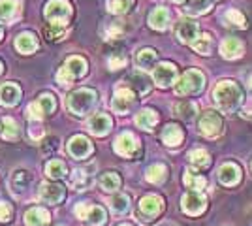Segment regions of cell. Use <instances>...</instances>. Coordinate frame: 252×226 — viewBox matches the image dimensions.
Instances as JSON below:
<instances>
[{
    "mask_svg": "<svg viewBox=\"0 0 252 226\" xmlns=\"http://www.w3.org/2000/svg\"><path fill=\"white\" fill-rule=\"evenodd\" d=\"M213 97H215V102L220 106L222 111H226V113L235 111L243 102V93L239 85L233 81H228V79H224L215 87Z\"/></svg>",
    "mask_w": 252,
    "mask_h": 226,
    "instance_id": "1",
    "label": "cell"
},
{
    "mask_svg": "<svg viewBox=\"0 0 252 226\" xmlns=\"http://www.w3.org/2000/svg\"><path fill=\"white\" fill-rule=\"evenodd\" d=\"M98 102V95L93 89H77L75 93H72L68 100H66V106L68 109L74 113V115H87L89 111H93Z\"/></svg>",
    "mask_w": 252,
    "mask_h": 226,
    "instance_id": "2",
    "label": "cell"
},
{
    "mask_svg": "<svg viewBox=\"0 0 252 226\" xmlns=\"http://www.w3.org/2000/svg\"><path fill=\"white\" fill-rule=\"evenodd\" d=\"M43 15L51 25L66 27L72 19V4L68 0H49L43 8Z\"/></svg>",
    "mask_w": 252,
    "mask_h": 226,
    "instance_id": "3",
    "label": "cell"
},
{
    "mask_svg": "<svg viewBox=\"0 0 252 226\" xmlns=\"http://www.w3.org/2000/svg\"><path fill=\"white\" fill-rule=\"evenodd\" d=\"M205 85V75L201 74L200 70H187L183 77L175 83V93L179 97H190V95H196L200 93Z\"/></svg>",
    "mask_w": 252,
    "mask_h": 226,
    "instance_id": "4",
    "label": "cell"
},
{
    "mask_svg": "<svg viewBox=\"0 0 252 226\" xmlns=\"http://www.w3.org/2000/svg\"><path fill=\"white\" fill-rule=\"evenodd\" d=\"M162 209H164V200L157 194H147V196H143L139 200V207H137L139 221L151 223L162 213Z\"/></svg>",
    "mask_w": 252,
    "mask_h": 226,
    "instance_id": "5",
    "label": "cell"
},
{
    "mask_svg": "<svg viewBox=\"0 0 252 226\" xmlns=\"http://www.w3.org/2000/svg\"><path fill=\"white\" fill-rule=\"evenodd\" d=\"M222 130H224V121L217 111H205L200 119V132L205 138H217L220 136Z\"/></svg>",
    "mask_w": 252,
    "mask_h": 226,
    "instance_id": "6",
    "label": "cell"
},
{
    "mask_svg": "<svg viewBox=\"0 0 252 226\" xmlns=\"http://www.w3.org/2000/svg\"><path fill=\"white\" fill-rule=\"evenodd\" d=\"M77 219H83L89 226H102L105 223V209L100 205L77 204L75 205Z\"/></svg>",
    "mask_w": 252,
    "mask_h": 226,
    "instance_id": "7",
    "label": "cell"
},
{
    "mask_svg": "<svg viewBox=\"0 0 252 226\" xmlns=\"http://www.w3.org/2000/svg\"><path fill=\"white\" fill-rule=\"evenodd\" d=\"M134 102H136V93L130 87H119L115 91V97L111 100V108L115 109L117 113L125 115L126 111L132 109Z\"/></svg>",
    "mask_w": 252,
    "mask_h": 226,
    "instance_id": "8",
    "label": "cell"
},
{
    "mask_svg": "<svg viewBox=\"0 0 252 226\" xmlns=\"http://www.w3.org/2000/svg\"><path fill=\"white\" fill-rule=\"evenodd\" d=\"M183 211L187 215H200L201 211L207 205V198L200 193V191H189L183 196Z\"/></svg>",
    "mask_w": 252,
    "mask_h": 226,
    "instance_id": "9",
    "label": "cell"
},
{
    "mask_svg": "<svg viewBox=\"0 0 252 226\" xmlns=\"http://www.w3.org/2000/svg\"><path fill=\"white\" fill-rule=\"evenodd\" d=\"M155 83L158 87H162V89H168L175 83V79H177V68L175 65H171V63H160V65L155 68Z\"/></svg>",
    "mask_w": 252,
    "mask_h": 226,
    "instance_id": "10",
    "label": "cell"
},
{
    "mask_svg": "<svg viewBox=\"0 0 252 226\" xmlns=\"http://www.w3.org/2000/svg\"><path fill=\"white\" fill-rule=\"evenodd\" d=\"M175 34H177L179 42L183 43H192L198 36H200V29H198V23L194 19H189V17H183L181 21L177 23V29H175Z\"/></svg>",
    "mask_w": 252,
    "mask_h": 226,
    "instance_id": "11",
    "label": "cell"
},
{
    "mask_svg": "<svg viewBox=\"0 0 252 226\" xmlns=\"http://www.w3.org/2000/svg\"><path fill=\"white\" fill-rule=\"evenodd\" d=\"M137 151H139V141L130 132L121 134L115 140V153L121 157H134V155H137Z\"/></svg>",
    "mask_w": 252,
    "mask_h": 226,
    "instance_id": "12",
    "label": "cell"
},
{
    "mask_svg": "<svg viewBox=\"0 0 252 226\" xmlns=\"http://www.w3.org/2000/svg\"><path fill=\"white\" fill-rule=\"evenodd\" d=\"M126 87H130L136 95L139 97H145L149 95V91H151V79H149L145 74H141V72H134V74H130L128 77L125 79Z\"/></svg>",
    "mask_w": 252,
    "mask_h": 226,
    "instance_id": "13",
    "label": "cell"
},
{
    "mask_svg": "<svg viewBox=\"0 0 252 226\" xmlns=\"http://www.w3.org/2000/svg\"><path fill=\"white\" fill-rule=\"evenodd\" d=\"M239 179H241V168L237 166V164H222L220 168H219V181L222 185H226V187H233V185L239 183Z\"/></svg>",
    "mask_w": 252,
    "mask_h": 226,
    "instance_id": "14",
    "label": "cell"
},
{
    "mask_svg": "<svg viewBox=\"0 0 252 226\" xmlns=\"http://www.w3.org/2000/svg\"><path fill=\"white\" fill-rule=\"evenodd\" d=\"M68 151L74 159H87L93 153V143L85 136H74L68 143Z\"/></svg>",
    "mask_w": 252,
    "mask_h": 226,
    "instance_id": "15",
    "label": "cell"
},
{
    "mask_svg": "<svg viewBox=\"0 0 252 226\" xmlns=\"http://www.w3.org/2000/svg\"><path fill=\"white\" fill-rule=\"evenodd\" d=\"M243 51H245V45L239 38H226L220 45V53L224 59H228V61H235V59H239L243 57Z\"/></svg>",
    "mask_w": 252,
    "mask_h": 226,
    "instance_id": "16",
    "label": "cell"
},
{
    "mask_svg": "<svg viewBox=\"0 0 252 226\" xmlns=\"http://www.w3.org/2000/svg\"><path fill=\"white\" fill-rule=\"evenodd\" d=\"M40 196H42V200L49 202V204H59V202H63V198L66 196V191H64L63 185L43 183L42 189H40Z\"/></svg>",
    "mask_w": 252,
    "mask_h": 226,
    "instance_id": "17",
    "label": "cell"
},
{
    "mask_svg": "<svg viewBox=\"0 0 252 226\" xmlns=\"http://www.w3.org/2000/svg\"><path fill=\"white\" fill-rule=\"evenodd\" d=\"M31 173L25 172V170H17V172L11 175V181H10V189L11 193L15 194V196H21L29 191V187H31Z\"/></svg>",
    "mask_w": 252,
    "mask_h": 226,
    "instance_id": "18",
    "label": "cell"
},
{
    "mask_svg": "<svg viewBox=\"0 0 252 226\" xmlns=\"http://www.w3.org/2000/svg\"><path fill=\"white\" fill-rule=\"evenodd\" d=\"M19 98H21V89L15 83H6V85L0 87V104L2 106L11 108L19 102Z\"/></svg>",
    "mask_w": 252,
    "mask_h": 226,
    "instance_id": "19",
    "label": "cell"
},
{
    "mask_svg": "<svg viewBox=\"0 0 252 226\" xmlns=\"http://www.w3.org/2000/svg\"><path fill=\"white\" fill-rule=\"evenodd\" d=\"M89 130L94 134V136H105L109 130H111V119L105 113H96L89 119Z\"/></svg>",
    "mask_w": 252,
    "mask_h": 226,
    "instance_id": "20",
    "label": "cell"
},
{
    "mask_svg": "<svg viewBox=\"0 0 252 226\" xmlns=\"http://www.w3.org/2000/svg\"><path fill=\"white\" fill-rule=\"evenodd\" d=\"M49 211L43 207H32L25 213V225L27 226H47L49 225Z\"/></svg>",
    "mask_w": 252,
    "mask_h": 226,
    "instance_id": "21",
    "label": "cell"
},
{
    "mask_svg": "<svg viewBox=\"0 0 252 226\" xmlns=\"http://www.w3.org/2000/svg\"><path fill=\"white\" fill-rule=\"evenodd\" d=\"M149 27L155 31H166L169 27V11L166 8H157L149 15Z\"/></svg>",
    "mask_w": 252,
    "mask_h": 226,
    "instance_id": "22",
    "label": "cell"
},
{
    "mask_svg": "<svg viewBox=\"0 0 252 226\" xmlns=\"http://www.w3.org/2000/svg\"><path fill=\"white\" fill-rule=\"evenodd\" d=\"M15 49L23 55H31L38 49V40L31 32H23L15 38Z\"/></svg>",
    "mask_w": 252,
    "mask_h": 226,
    "instance_id": "23",
    "label": "cell"
},
{
    "mask_svg": "<svg viewBox=\"0 0 252 226\" xmlns=\"http://www.w3.org/2000/svg\"><path fill=\"white\" fill-rule=\"evenodd\" d=\"M157 59H158L157 51L151 49V47H145V49H139L136 53V65L141 70H151V68H155V65H157Z\"/></svg>",
    "mask_w": 252,
    "mask_h": 226,
    "instance_id": "24",
    "label": "cell"
},
{
    "mask_svg": "<svg viewBox=\"0 0 252 226\" xmlns=\"http://www.w3.org/2000/svg\"><path fill=\"white\" fill-rule=\"evenodd\" d=\"M63 66L72 74L74 79L83 77V75L87 74V70H89V65H87V61H85L83 57H70Z\"/></svg>",
    "mask_w": 252,
    "mask_h": 226,
    "instance_id": "25",
    "label": "cell"
},
{
    "mask_svg": "<svg viewBox=\"0 0 252 226\" xmlns=\"http://www.w3.org/2000/svg\"><path fill=\"white\" fill-rule=\"evenodd\" d=\"M162 141L168 145V147H177L183 141V130L179 125H166V129L162 130Z\"/></svg>",
    "mask_w": 252,
    "mask_h": 226,
    "instance_id": "26",
    "label": "cell"
},
{
    "mask_svg": "<svg viewBox=\"0 0 252 226\" xmlns=\"http://www.w3.org/2000/svg\"><path fill=\"white\" fill-rule=\"evenodd\" d=\"M19 11V2L17 0H0V21L10 23L11 19H15Z\"/></svg>",
    "mask_w": 252,
    "mask_h": 226,
    "instance_id": "27",
    "label": "cell"
},
{
    "mask_svg": "<svg viewBox=\"0 0 252 226\" xmlns=\"http://www.w3.org/2000/svg\"><path fill=\"white\" fill-rule=\"evenodd\" d=\"M213 8V0H187L185 4V11L190 15H203L211 11Z\"/></svg>",
    "mask_w": 252,
    "mask_h": 226,
    "instance_id": "28",
    "label": "cell"
},
{
    "mask_svg": "<svg viewBox=\"0 0 252 226\" xmlns=\"http://www.w3.org/2000/svg\"><path fill=\"white\" fill-rule=\"evenodd\" d=\"M157 121L158 115L157 111H153V109H141L136 115V125L143 130H153V127L157 125Z\"/></svg>",
    "mask_w": 252,
    "mask_h": 226,
    "instance_id": "29",
    "label": "cell"
},
{
    "mask_svg": "<svg viewBox=\"0 0 252 226\" xmlns=\"http://www.w3.org/2000/svg\"><path fill=\"white\" fill-rule=\"evenodd\" d=\"M145 177H147L149 183H153V185L164 183L166 177H168V168H166L164 164H153V166H149Z\"/></svg>",
    "mask_w": 252,
    "mask_h": 226,
    "instance_id": "30",
    "label": "cell"
},
{
    "mask_svg": "<svg viewBox=\"0 0 252 226\" xmlns=\"http://www.w3.org/2000/svg\"><path fill=\"white\" fill-rule=\"evenodd\" d=\"M66 164L63 161H49L45 164V175L51 179H63L66 177Z\"/></svg>",
    "mask_w": 252,
    "mask_h": 226,
    "instance_id": "31",
    "label": "cell"
},
{
    "mask_svg": "<svg viewBox=\"0 0 252 226\" xmlns=\"http://www.w3.org/2000/svg\"><path fill=\"white\" fill-rule=\"evenodd\" d=\"M125 31H126V27L123 21H111L104 27L102 34H104L105 40H117V38H121V36L125 34Z\"/></svg>",
    "mask_w": 252,
    "mask_h": 226,
    "instance_id": "32",
    "label": "cell"
},
{
    "mask_svg": "<svg viewBox=\"0 0 252 226\" xmlns=\"http://www.w3.org/2000/svg\"><path fill=\"white\" fill-rule=\"evenodd\" d=\"M183 181H185V185H187L189 189H192V191H201V189L207 185L205 177H201L200 173L194 172V170H189V172L185 173Z\"/></svg>",
    "mask_w": 252,
    "mask_h": 226,
    "instance_id": "33",
    "label": "cell"
},
{
    "mask_svg": "<svg viewBox=\"0 0 252 226\" xmlns=\"http://www.w3.org/2000/svg\"><path fill=\"white\" fill-rule=\"evenodd\" d=\"M189 161L194 168H205V166H209L211 159L205 149H194L189 153Z\"/></svg>",
    "mask_w": 252,
    "mask_h": 226,
    "instance_id": "34",
    "label": "cell"
},
{
    "mask_svg": "<svg viewBox=\"0 0 252 226\" xmlns=\"http://www.w3.org/2000/svg\"><path fill=\"white\" fill-rule=\"evenodd\" d=\"M43 34H45V38H47L49 42H61V40L66 38L68 31H66V27H63V25H51V23H49V25L43 29Z\"/></svg>",
    "mask_w": 252,
    "mask_h": 226,
    "instance_id": "35",
    "label": "cell"
},
{
    "mask_svg": "<svg viewBox=\"0 0 252 226\" xmlns=\"http://www.w3.org/2000/svg\"><path fill=\"white\" fill-rule=\"evenodd\" d=\"M100 187L104 189L105 193H115L117 189L121 187V177L115 172H107L100 177Z\"/></svg>",
    "mask_w": 252,
    "mask_h": 226,
    "instance_id": "36",
    "label": "cell"
},
{
    "mask_svg": "<svg viewBox=\"0 0 252 226\" xmlns=\"http://www.w3.org/2000/svg\"><path fill=\"white\" fill-rule=\"evenodd\" d=\"M2 125H4V130H2V138H4V140L13 141L19 138V125L15 123V119L4 117Z\"/></svg>",
    "mask_w": 252,
    "mask_h": 226,
    "instance_id": "37",
    "label": "cell"
},
{
    "mask_svg": "<svg viewBox=\"0 0 252 226\" xmlns=\"http://www.w3.org/2000/svg\"><path fill=\"white\" fill-rule=\"evenodd\" d=\"M192 47H194V51L200 55H209L211 49H213V38H211L209 34H201L198 36L194 42L190 43Z\"/></svg>",
    "mask_w": 252,
    "mask_h": 226,
    "instance_id": "38",
    "label": "cell"
},
{
    "mask_svg": "<svg viewBox=\"0 0 252 226\" xmlns=\"http://www.w3.org/2000/svg\"><path fill=\"white\" fill-rule=\"evenodd\" d=\"M224 21L230 27H235V29H247V19L239 10H228L224 13Z\"/></svg>",
    "mask_w": 252,
    "mask_h": 226,
    "instance_id": "39",
    "label": "cell"
},
{
    "mask_svg": "<svg viewBox=\"0 0 252 226\" xmlns=\"http://www.w3.org/2000/svg\"><path fill=\"white\" fill-rule=\"evenodd\" d=\"M134 8V0H107V10L117 15H123Z\"/></svg>",
    "mask_w": 252,
    "mask_h": 226,
    "instance_id": "40",
    "label": "cell"
},
{
    "mask_svg": "<svg viewBox=\"0 0 252 226\" xmlns=\"http://www.w3.org/2000/svg\"><path fill=\"white\" fill-rule=\"evenodd\" d=\"M175 113L181 119H185V121H192L198 113V108H196L194 102H181V104L175 106Z\"/></svg>",
    "mask_w": 252,
    "mask_h": 226,
    "instance_id": "41",
    "label": "cell"
},
{
    "mask_svg": "<svg viewBox=\"0 0 252 226\" xmlns=\"http://www.w3.org/2000/svg\"><path fill=\"white\" fill-rule=\"evenodd\" d=\"M128 207H130V198L126 194H115L111 198V209L117 213H126Z\"/></svg>",
    "mask_w": 252,
    "mask_h": 226,
    "instance_id": "42",
    "label": "cell"
},
{
    "mask_svg": "<svg viewBox=\"0 0 252 226\" xmlns=\"http://www.w3.org/2000/svg\"><path fill=\"white\" fill-rule=\"evenodd\" d=\"M126 63H128V59H126V55L123 53H111V57L107 59V66L111 68V70H121V68H125Z\"/></svg>",
    "mask_w": 252,
    "mask_h": 226,
    "instance_id": "43",
    "label": "cell"
},
{
    "mask_svg": "<svg viewBox=\"0 0 252 226\" xmlns=\"http://www.w3.org/2000/svg\"><path fill=\"white\" fill-rule=\"evenodd\" d=\"M40 106H42V109H43V113H53L55 111V108H57V102H55V97L53 95H42L40 97Z\"/></svg>",
    "mask_w": 252,
    "mask_h": 226,
    "instance_id": "44",
    "label": "cell"
},
{
    "mask_svg": "<svg viewBox=\"0 0 252 226\" xmlns=\"http://www.w3.org/2000/svg\"><path fill=\"white\" fill-rule=\"evenodd\" d=\"M57 81H59V85L68 87V85H72L75 79L72 77V74H70L64 66H61V68H59V72H57Z\"/></svg>",
    "mask_w": 252,
    "mask_h": 226,
    "instance_id": "45",
    "label": "cell"
},
{
    "mask_svg": "<svg viewBox=\"0 0 252 226\" xmlns=\"http://www.w3.org/2000/svg\"><path fill=\"white\" fill-rule=\"evenodd\" d=\"M72 185H74L75 189H81V191H83L85 187L89 185V177H87V173H85L83 170H75L74 177H72Z\"/></svg>",
    "mask_w": 252,
    "mask_h": 226,
    "instance_id": "46",
    "label": "cell"
},
{
    "mask_svg": "<svg viewBox=\"0 0 252 226\" xmlns=\"http://www.w3.org/2000/svg\"><path fill=\"white\" fill-rule=\"evenodd\" d=\"M27 111H29V117H31L32 121H40V119L45 115V113H43V109H42V106H40V102H32V104H29Z\"/></svg>",
    "mask_w": 252,
    "mask_h": 226,
    "instance_id": "47",
    "label": "cell"
},
{
    "mask_svg": "<svg viewBox=\"0 0 252 226\" xmlns=\"http://www.w3.org/2000/svg\"><path fill=\"white\" fill-rule=\"evenodd\" d=\"M11 219V207L4 202H0V223H8Z\"/></svg>",
    "mask_w": 252,
    "mask_h": 226,
    "instance_id": "48",
    "label": "cell"
},
{
    "mask_svg": "<svg viewBox=\"0 0 252 226\" xmlns=\"http://www.w3.org/2000/svg\"><path fill=\"white\" fill-rule=\"evenodd\" d=\"M29 132H31L32 140H42V138H43V129L40 127V125H32Z\"/></svg>",
    "mask_w": 252,
    "mask_h": 226,
    "instance_id": "49",
    "label": "cell"
},
{
    "mask_svg": "<svg viewBox=\"0 0 252 226\" xmlns=\"http://www.w3.org/2000/svg\"><path fill=\"white\" fill-rule=\"evenodd\" d=\"M171 2H175V4H181V2H187V0H171Z\"/></svg>",
    "mask_w": 252,
    "mask_h": 226,
    "instance_id": "50",
    "label": "cell"
},
{
    "mask_svg": "<svg viewBox=\"0 0 252 226\" xmlns=\"http://www.w3.org/2000/svg\"><path fill=\"white\" fill-rule=\"evenodd\" d=\"M2 70H4V65H2V63H0V74H2Z\"/></svg>",
    "mask_w": 252,
    "mask_h": 226,
    "instance_id": "51",
    "label": "cell"
},
{
    "mask_svg": "<svg viewBox=\"0 0 252 226\" xmlns=\"http://www.w3.org/2000/svg\"><path fill=\"white\" fill-rule=\"evenodd\" d=\"M0 40H2V29H0Z\"/></svg>",
    "mask_w": 252,
    "mask_h": 226,
    "instance_id": "52",
    "label": "cell"
},
{
    "mask_svg": "<svg viewBox=\"0 0 252 226\" xmlns=\"http://www.w3.org/2000/svg\"><path fill=\"white\" fill-rule=\"evenodd\" d=\"M121 226H132V225H121Z\"/></svg>",
    "mask_w": 252,
    "mask_h": 226,
    "instance_id": "53",
    "label": "cell"
},
{
    "mask_svg": "<svg viewBox=\"0 0 252 226\" xmlns=\"http://www.w3.org/2000/svg\"><path fill=\"white\" fill-rule=\"evenodd\" d=\"M61 226H63V225H61Z\"/></svg>",
    "mask_w": 252,
    "mask_h": 226,
    "instance_id": "54",
    "label": "cell"
}]
</instances>
